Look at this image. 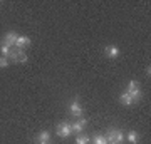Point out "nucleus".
Returning <instances> with one entry per match:
<instances>
[{"instance_id":"16","label":"nucleus","mask_w":151,"mask_h":144,"mask_svg":"<svg viewBox=\"0 0 151 144\" xmlns=\"http://www.w3.org/2000/svg\"><path fill=\"white\" fill-rule=\"evenodd\" d=\"M0 67H2V69L9 67V59H7V57H4V55L0 57Z\"/></svg>"},{"instance_id":"1","label":"nucleus","mask_w":151,"mask_h":144,"mask_svg":"<svg viewBox=\"0 0 151 144\" xmlns=\"http://www.w3.org/2000/svg\"><path fill=\"white\" fill-rule=\"evenodd\" d=\"M7 59L12 60V62H15V64H25L29 60V57H27V54L24 52V50H20V49H12Z\"/></svg>"},{"instance_id":"4","label":"nucleus","mask_w":151,"mask_h":144,"mask_svg":"<svg viewBox=\"0 0 151 144\" xmlns=\"http://www.w3.org/2000/svg\"><path fill=\"white\" fill-rule=\"evenodd\" d=\"M69 111H70V116H74V117H82V112H84V109H82L81 102H79V99L76 97V99H72V102H70L69 106Z\"/></svg>"},{"instance_id":"11","label":"nucleus","mask_w":151,"mask_h":144,"mask_svg":"<svg viewBox=\"0 0 151 144\" xmlns=\"http://www.w3.org/2000/svg\"><path fill=\"white\" fill-rule=\"evenodd\" d=\"M128 141H129L131 144H138L139 143V134L136 133V131H129V133H128Z\"/></svg>"},{"instance_id":"8","label":"nucleus","mask_w":151,"mask_h":144,"mask_svg":"<svg viewBox=\"0 0 151 144\" xmlns=\"http://www.w3.org/2000/svg\"><path fill=\"white\" fill-rule=\"evenodd\" d=\"M17 37H19V34L15 32H7L5 35H4V44H7L9 47H14L17 42Z\"/></svg>"},{"instance_id":"5","label":"nucleus","mask_w":151,"mask_h":144,"mask_svg":"<svg viewBox=\"0 0 151 144\" xmlns=\"http://www.w3.org/2000/svg\"><path fill=\"white\" fill-rule=\"evenodd\" d=\"M57 136L59 138H69L70 134H72V128H70L69 123H60L59 126H57Z\"/></svg>"},{"instance_id":"14","label":"nucleus","mask_w":151,"mask_h":144,"mask_svg":"<svg viewBox=\"0 0 151 144\" xmlns=\"http://www.w3.org/2000/svg\"><path fill=\"white\" fill-rule=\"evenodd\" d=\"M94 144H108V139L103 134H97V136H94Z\"/></svg>"},{"instance_id":"3","label":"nucleus","mask_w":151,"mask_h":144,"mask_svg":"<svg viewBox=\"0 0 151 144\" xmlns=\"http://www.w3.org/2000/svg\"><path fill=\"white\" fill-rule=\"evenodd\" d=\"M106 139H108V143L121 144V143H123V139H124V134H123V131H121V129H118V128H109Z\"/></svg>"},{"instance_id":"13","label":"nucleus","mask_w":151,"mask_h":144,"mask_svg":"<svg viewBox=\"0 0 151 144\" xmlns=\"http://www.w3.org/2000/svg\"><path fill=\"white\" fill-rule=\"evenodd\" d=\"M76 144H89V138H87L86 134H77Z\"/></svg>"},{"instance_id":"18","label":"nucleus","mask_w":151,"mask_h":144,"mask_svg":"<svg viewBox=\"0 0 151 144\" xmlns=\"http://www.w3.org/2000/svg\"><path fill=\"white\" fill-rule=\"evenodd\" d=\"M39 144H49V143H39Z\"/></svg>"},{"instance_id":"15","label":"nucleus","mask_w":151,"mask_h":144,"mask_svg":"<svg viewBox=\"0 0 151 144\" xmlns=\"http://www.w3.org/2000/svg\"><path fill=\"white\" fill-rule=\"evenodd\" d=\"M10 50H12V47H9L7 44H2V45H0V52H2V55H4V57H9Z\"/></svg>"},{"instance_id":"6","label":"nucleus","mask_w":151,"mask_h":144,"mask_svg":"<svg viewBox=\"0 0 151 144\" xmlns=\"http://www.w3.org/2000/svg\"><path fill=\"white\" fill-rule=\"evenodd\" d=\"M87 126V119L86 117H79V121L74 124H70V128H72V133H77V134H81L82 131H84V128Z\"/></svg>"},{"instance_id":"17","label":"nucleus","mask_w":151,"mask_h":144,"mask_svg":"<svg viewBox=\"0 0 151 144\" xmlns=\"http://www.w3.org/2000/svg\"><path fill=\"white\" fill-rule=\"evenodd\" d=\"M150 74H151V69H150V65H148V67H146V75L150 77Z\"/></svg>"},{"instance_id":"12","label":"nucleus","mask_w":151,"mask_h":144,"mask_svg":"<svg viewBox=\"0 0 151 144\" xmlns=\"http://www.w3.org/2000/svg\"><path fill=\"white\" fill-rule=\"evenodd\" d=\"M119 101L123 102L124 106H131V104H133V97H131L128 92H123V94H121V97H119Z\"/></svg>"},{"instance_id":"7","label":"nucleus","mask_w":151,"mask_h":144,"mask_svg":"<svg viewBox=\"0 0 151 144\" xmlns=\"http://www.w3.org/2000/svg\"><path fill=\"white\" fill-rule=\"evenodd\" d=\"M30 45V39L27 35H19L17 37V42H15V49H20L24 50V47H29Z\"/></svg>"},{"instance_id":"19","label":"nucleus","mask_w":151,"mask_h":144,"mask_svg":"<svg viewBox=\"0 0 151 144\" xmlns=\"http://www.w3.org/2000/svg\"><path fill=\"white\" fill-rule=\"evenodd\" d=\"M108 144H116V143H108Z\"/></svg>"},{"instance_id":"2","label":"nucleus","mask_w":151,"mask_h":144,"mask_svg":"<svg viewBox=\"0 0 151 144\" xmlns=\"http://www.w3.org/2000/svg\"><path fill=\"white\" fill-rule=\"evenodd\" d=\"M126 92H128V94L133 97V102L141 101V97H143V94H141V89H139V82H136V80H131L129 84H128V89H126Z\"/></svg>"},{"instance_id":"9","label":"nucleus","mask_w":151,"mask_h":144,"mask_svg":"<svg viewBox=\"0 0 151 144\" xmlns=\"http://www.w3.org/2000/svg\"><path fill=\"white\" fill-rule=\"evenodd\" d=\"M104 54H106V55H108V57H118L119 55V49L116 47V45H108V47L104 49Z\"/></svg>"},{"instance_id":"10","label":"nucleus","mask_w":151,"mask_h":144,"mask_svg":"<svg viewBox=\"0 0 151 144\" xmlns=\"http://www.w3.org/2000/svg\"><path fill=\"white\" fill-rule=\"evenodd\" d=\"M37 141L39 143H50V133L49 131H40L37 136Z\"/></svg>"}]
</instances>
